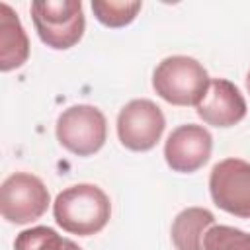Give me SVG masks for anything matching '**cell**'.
Wrapping results in <instances>:
<instances>
[{"instance_id": "1", "label": "cell", "mask_w": 250, "mask_h": 250, "mask_svg": "<svg viewBox=\"0 0 250 250\" xmlns=\"http://www.w3.org/2000/svg\"><path fill=\"white\" fill-rule=\"evenodd\" d=\"M53 215L57 225L78 236L100 232L111 215V203L104 189L94 184H76L62 189L55 203Z\"/></svg>"}, {"instance_id": "2", "label": "cell", "mask_w": 250, "mask_h": 250, "mask_svg": "<svg viewBox=\"0 0 250 250\" xmlns=\"http://www.w3.org/2000/svg\"><path fill=\"white\" fill-rule=\"evenodd\" d=\"M209 74L191 57H166L152 74L154 92L172 105H197L209 90Z\"/></svg>"}, {"instance_id": "3", "label": "cell", "mask_w": 250, "mask_h": 250, "mask_svg": "<svg viewBox=\"0 0 250 250\" xmlns=\"http://www.w3.org/2000/svg\"><path fill=\"white\" fill-rule=\"evenodd\" d=\"M31 18L39 39L51 49H70L84 35L86 20L80 0H35Z\"/></svg>"}, {"instance_id": "4", "label": "cell", "mask_w": 250, "mask_h": 250, "mask_svg": "<svg viewBox=\"0 0 250 250\" xmlns=\"http://www.w3.org/2000/svg\"><path fill=\"white\" fill-rule=\"evenodd\" d=\"M107 135L104 113L88 104H78L64 109L57 119L59 143L76 156H90L98 152Z\"/></svg>"}, {"instance_id": "5", "label": "cell", "mask_w": 250, "mask_h": 250, "mask_svg": "<svg viewBox=\"0 0 250 250\" xmlns=\"http://www.w3.org/2000/svg\"><path fill=\"white\" fill-rule=\"evenodd\" d=\"M51 197L45 184L27 172L8 176L0 189V211L8 223L27 225L37 221L49 207Z\"/></svg>"}, {"instance_id": "6", "label": "cell", "mask_w": 250, "mask_h": 250, "mask_svg": "<svg viewBox=\"0 0 250 250\" xmlns=\"http://www.w3.org/2000/svg\"><path fill=\"white\" fill-rule=\"evenodd\" d=\"M213 203L240 219H250V162L225 158L217 162L209 176Z\"/></svg>"}, {"instance_id": "7", "label": "cell", "mask_w": 250, "mask_h": 250, "mask_svg": "<svg viewBox=\"0 0 250 250\" xmlns=\"http://www.w3.org/2000/svg\"><path fill=\"white\" fill-rule=\"evenodd\" d=\"M164 127V113L150 100H131L117 115V137L125 148L135 152L150 150L160 141Z\"/></svg>"}, {"instance_id": "8", "label": "cell", "mask_w": 250, "mask_h": 250, "mask_svg": "<svg viewBox=\"0 0 250 250\" xmlns=\"http://www.w3.org/2000/svg\"><path fill=\"white\" fill-rule=\"evenodd\" d=\"M213 137L203 125L188 123L176 127L164 145L166 164L174 172L189 174L199 170L211 156Z\"/></svg>"}, {"instance_id": "9", "label": "cell", "mask_w": 250, "mask_h": 250, "mask_svg": "<svg viewBox=\"0 0 250 250\" xmlns=\"http://www.w3.org/2000/svg\"><path fill=\"white\" fill-rule=\"evenodd\" d=\"M197 115L213 127H230L244 119L246 102L240 90L225 78H213L205 98L195 105Z\"/></svg>"}, {"instance_id": "10", "label": "cell", "mask_w": 250, "mask_h": 250, "mask_svg": "<svg viewBox=\"0 0 250 250\" xmlns=\"http://www.w3.org/2000/svg\"><path fill=\"white\" fill-rule=\"evenodd\" d=\"M29 57V39L21 27L18 14L0 4V70L8 72L20 68Z\"/></svg>"}, {"instance_id": "11", "label": "cell", "mask_w": 250, "mask_h": 250, "mask_svg": "<svg viewBox=\"0 0 250 250\" xmlns=\"http://www.w3.org/2000/svg\"><path fill=\"white\" fill-rule=\"evenodd\" d=\"M215 217L209 209L188 207L172 223V244L176 250H203V238L213 227Z\"/></svg>"}, {"instance_id": "12", "label": "cell", "mask_w": 250, "mask_h": 250, "mask_svg": "<svg viewBox=\"0 0 250 250\" xmlns=\"http://www.w3.org/2000/svg\"><path fill=\"white\" fill-rule=\"evenodd\" d=\"M139 0H92V12L107 27H123L135 20L141 10Z\"/></svg>"}, {"instance_id": "13", "label": "cell", "mask_w": 250, "mask_h": 250, "mask_svg": "<svg viewBox=\"0 0 250 250\" xmlns=\"http://www.w3.org/2000/svg\"><path fill=\"white\" fill-rule=\"evenodd\" d=\"M203 250H250V234L234 227L213 225L203 238Z\"/></svg>"}, {"instance_id": "14", "label": "cell", "mask_w": 250, "mask_h": 250, "mask_svg": "<svg viewBox=\"0 0 250 250\" xmlns=\"http://www.w3.org/2000/svg\"><path fill=\"white\" fill-rule=\"evenodd\" d=\"M55 234L57 230L49 227H33L21 230L14 240V250H45V246Z\"/></svg>"}, {"instance_id": "15", "label": "cell", "mask_w": 250, "mask_h": 250, "mask_svg": "<svg viewBox=\"0 0 250 250\" xmlns=\"http://www.w3.org/2000/svg\"><path fill=\"white\" fill-rule=\"evenodd\" d=\"M45 250H82L76 242H72V240H68V238H62L61 234H55L51 240H49V244L45 246Z\"/></svg>"}, {"instance_id": "16", "label": "cell", "mask_w": 250, "mask_h": 250, "mask_svg": "<svg viewBox=\"0 0 250 250\" xmlns=\"http://www.w3.org/2000/svg\"><path fill=\"white\" fill-rule=\"evenodd\" d=\"M246 88H248V94H250V72H248V76H246Z\"/></svg>"}]
</instances>
